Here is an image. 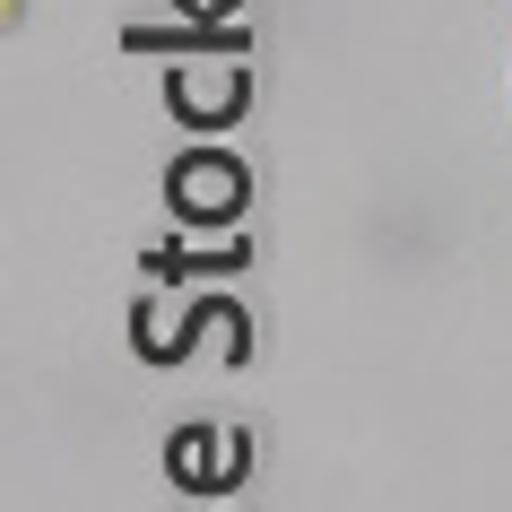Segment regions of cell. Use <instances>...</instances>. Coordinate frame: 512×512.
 <instances>
[{
	"label": "cell",
	"mask_w": 512,
	"mask_h": 512,
	"mask_svg": "<svg viewBox=\"0 0 512 512\" xmlns=\"http://www.w3.org/2000/svg\"><path fill=\"white\" fill-rule=\"evenodd\" d=\"M191 209H226V165H200V174H191Z\"/></svg>",
	"instance_id": "obj_1"
}]
</instances>
